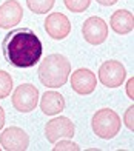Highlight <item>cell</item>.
Instances as JSON below:
<instances>
[{
    "label": "cell",
    "instance_id": "1",
    "mask_svg": "<svg viewBox=\"0 0 134 151\" xmlns=\"http://www.w3.org/2000/svg\"><path fill=\"white\" fill-rule=\"evenodd\" d=\"M3 56L14 68H31L42 59L43 45L29 28H17L8 32L2 42Z\"/></svg>",
    "mask_w": 134,
    "mask_h": 151
},
{
    "label": "cell",
    "instance_id": "2",
    "mask_svg": "<svg viewBox=\"0 0 134 151\" xmlns=\"http://www.w3.org/2000/svg\"><path fill=\"white\" fill-rule=\"evenodd\" d=\"M39 80L48 88L66 85L71 73V63L63 54H49L39 65Z\"/></svg>",
    "mask_w": 134,
    "mask_h": 151
},
{
    "label": "cell",
    "instance_id": "3",
    "mask_svg": "<svg viewBox=\"0 0 134 151\" xmlns=\"http://www.w3.org/2000/svg\"><path fill=\"white\" fill-rule=\"evenodd\" d=\"M91 128L97 137L103 140H111L119 134L120 128H122V120L114 109L100 108L92 116Z\"/></svg>",
    "mask_w": 134,
    "mask_h": 151
},
{
    "label": "cell",
    "instance_id": "4",
    "mask_svg": "<svg viewBox=\"0 0 134 151\" xmlns=\"http://www.w3.org/2000/svg\"><path fill=\"white\" fill-rule=\"evenodd\" d=\"M11 100L19 113H31L39 104V90L32 83H22L14 90Z\"/></svg>",
    "mask_w": 134,
    "mask_h": 151
},
{
    "label": "cell",
    "instance_id": "5",
    "mask_svg": "<svg viewBox=\"0 0 134 151\" xmlns=\"http://www.w3.org/2000/svg\"><path fill=\"white\" fill-rule=\"evenodd\" d=\"M76 134V127L70 117L59 116L46 122L45 125V137L49 143H54L60 139H71Z\"/></svg>",
    "mask_w": 134,
    "mask_h": 151
},
{
    "label": "cell",
    "instance_id": "6",
    "mask_svg": "<svg viewBox=\"0 0 134 151\" xmlns=\"http://www.w3.org/2000/svg\"><path fill=\"white\" fill-rule=\"evenodd\" d=\"M126 70L119 60H106L99 68V80L106 88H119L125 82Z\"/></svg>",
    "mask_w": 134,
    "mask_h": 151
},
{
    "label": "cell",
    "instance_id": "7",
    "mask_svg": "<svg viewBox=\"0 0 134 151\" xmlns=\"http://www.w3.org/2000/svg\"><path fill=\"white\" fill-rule=\"evenodd\" d=\"M82 36L86 43L94 46L102 45L108 37V25L102 17H88L82 25Z\"/></svg>",
    "mask_w": 134,
    "mask_h": 151
},
{
    "label": "cell",
    "instance_id": "8",
    "mask_svg": "<svg viewBox=\"0 0 134 151\" xmlns=\"http://www.w3.org/2000/svg\"><path fill=\"white\" fill-rule=\"evenodd\" d=\"M70 83L72 91L77 93L79 96H90L94 93L97 86V77L88 68H79L70 76Z\"/></svg>",
    "mask_w": 134,
    "mask_h": 151
},
{
    "label": "cell",
    "instance_id": "9",
    "mask_svg": "<svg viewBox=\"0 0 134 151\" xmlns=\"http://www.w3.org/2000/svg\"><path fill=\"white\" fill-rule=\"evenodd\" d=\"M0 147L5 151H26L29 147V136L19 127H9L0 134Z\"/></svg>",
    "mask_w": 134,
    "mask_h": 151
},
{
    "label": "cell",
    "instance_id": "10",
    "mask_svg": "<svg viewBox=\"0 0 134 151\" xmlns=\"http://www.w3.org/2000/svg\"><path fill=\"white\" fill-rule=\"evenodd\" d=\"M45 31L54 40H63L71 32V22L62 12H51L45 19Z\"/></svg>",
    "mask_w": 134,
    "mask_h": 151
},
{
    "label": "cell",
    "instance_id": "11",
    "mask_svg": "<svg viewBox=\"0 0 134 151\" xmlns=\"http://www.w3.org/2000/svg\"><path fill=\"white\" fill-rule=\"evenodd\" d=\"M23 19V8L17 0H6L0 5V28L9 29L17 26Z\"/></svg>",
    "mask_w": 134,
    "mask_h": 151
},
{
    "label": "cell",
    "instance_id": "12",
    "mask_svg": "<svg viewBox=\"0 0 134 151\" xmlns=\"http://www.w3.org/2000/svg\"><path fill=\"white\" fill-rule=\"evenodd\" d=\"M110 25L116 34L125 36V34L133 32V29H134V16L128 9L114 11L111 19H110Z\"/></svg>",
    "mask_w": 134,
    "mask_h": 151
},
{
    "label": "cell",
    "instance_id": "13",
    "mask_svg": "<svg viewBox=\"0 0 134 151\" xmlns=\"http://www.w3.org/2000/svg\"><path fill=\"white\" fill-rule=\"evenodd\" d=\"M40 109L46 116H57L65 109V99L57 91H46L40 99Z\"/></svg>",
    "mask_w": 134,
    "mask_h": 151
},
{
    "label": "cell",
    "instance_id": "14",
    "mask_svg": "<svg viewBox=\"0 0 134 151\" xmlns=\"http://www.w3.org/2000/svg\"><path fill=\"white\" fill-rule=\"evenodd\" d=\"M56 0H26V5L34 14H46L54 8Z\"/></svg>",
    "mask_w": 134,
    "mask_h": 151
},
{
    "label": "cell",
    "instance_id": "15",
    "mask_svg": "<svg viewBox=\"0 0 134 151\" xmlns=\"http://www.w3.org/2000/svg\"><path fill=\"white\" fill-rule=\"evenodd\" d=\"M12 91V77L8 71L0 70V99L8 97Z\"/></svg>",
    "mask_w": 134,
    "mask_h": 151
},
{
    "label": "cell",
    "instance_id": "16",
    "mask_svg": "<svg viewBox=\"0 0 134 151\" xmlns=\"http://www.w3.org/2000/svg\"><path fill=\"white\" fill-rule=\"evenodd\" d=\"M63 3L71 12H85L90 8L91 0H63Z\"/></svg>",
    "mask_w": 134,
    "mask_h": 151
},
{
    "label": "cell",
    "instance_id": "17",
    "mask_svg": "<svg viewBox=\"0 0 134 151\" xmlns=\"http://www.w3.org/2000/svg\"><path fill=\"white\" fill-rule=\"evenodd\" d=\"M56 147H52L54 151H80V147L76 142H71L70 139H60L54 142Z\"/></svg>",
    "mask_w": 134,
    "mask_h": 151
},
{
    "label": "cell",
    "instance_id": "18",
    "mask_svg": "<svg viewBox=\"0 0 134 151\" xmlns=\"http://www.w3.org/2000/svg\"><path fill=\"white\" fill-rule=\"evenodd\" d=\"M123 122H125V127L128 129H134V105H131L130 108H126L125 116H123Z\"/></svg>",
    "mask_w": 134,
    "mask_h": 151
},
{
    "label": "cell",
    "instance_id": "19",
    "mask_svg": "<svg viewBox=\"0 0 134 151\" xmlns=\"http://www.w3.org/2000/svg\"><path fill=\"white\" fill-rule=\"evenodd\" d=\"M133 85H134V77L128 79V82H126V94H128V97L131 100H134V91H133Z\"/></svg>",
    "mask_w": 134,
    "mask_h": 151
},
{
    "label": "cell",
    "instance_id": "20",
    "mask_svg": "<svg viewBox=\"0 0 134 151\" xmlns=\"http://www.w3.org/2000/svg\"><path fill=\"white\" fill-rule=\"evenodd\" d=\"M96 2L102 6H113V5H116L119 0H96Z\"/></svg>",
    "mask_w": 134,
    "mask_h": 151
},
{
    "label": "cell",
    "instance_id": "21",
    "mask_svg": "<svg viewBox=\"0 0 134 151\" xmlns=\"http://www.w3.org/2000/svg\"><path fill=\"white\" fill-rule=\"evenodd\" d=\"M3 125H5V111H3V108L0 106V131H2Z\"/></svg>",
    "mask_w": 134,
    "mask_h": 151
},
{
    "label": "cell",
    "instance_id": "22",
    "mask_svg": "<svg viewBox=\"0 0 134 151\" xmlns=\"http://www.w3.org/2000/svg\"><path fill=\"white\" fill-rule=\"evenodd\" d=\"M0 150H2V147H0Z\"/></svg>",
    "mask_w": 134,
    "mask_h": 151
}]
</instances>
